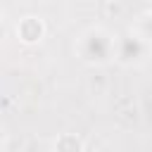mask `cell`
I'll list each match as a JSON object with an SVG mask.
<instances>
[{"instance_id":"cell-1","label":"cell","mask_w":152,"mask_h":152,"mask_svg":"<svg viewBox=\"0 0 152 152\" xmlns=\"http://www.w3.org/2000/svg\"><path fill=\"white\" fill-rule=\"evenodd\" d=\"M109 52H112V40L102 31H93V33L86 36V40H83V55H86V59H90V62H104L109 57Z\"/></svg>"},{"instance_id":"cell-2","label":"cell","mask_w":152,"mask_h":152,"mask_svg":"<svg viewBox=\"0 0 152 152\" xmlns=\"http://www.w3.org/2000/svg\"><path fill=\"white\" fill-rule=\"evenodd\" d=\"M142 55H145V43H142V38L128 36V38L121 40V45H119V57H121L124 62H138Z\"/></svg>"},{"instance_id":"cell-3","label":"cell","mask_w":152,"mask_h":152,"mask_svg":"<svg viewBox=\"0 0 152 152\" xmlns=\"http://www.w3.org/2000/svg\"><path fill=\"white\" fill-rule=\"evenodd\" d=\"M0 33H2V24H0Z\"/></svg>"}]
</instances>
